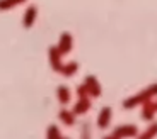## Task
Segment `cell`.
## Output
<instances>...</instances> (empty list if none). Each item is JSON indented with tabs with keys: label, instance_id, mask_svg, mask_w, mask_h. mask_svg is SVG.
I'll list each match as a JSON object with an SVG mask.
<instances>
[{
	"label": "cell",
	"instance_id": "1",
	"mask_svg": "<svg viewBox=\"0 0 157 139\" xmlns=\"http://www.w3.org/2000/svg\"><path fill=\"white\" fill-rule=\"evenodd\" d=\"M155 95H157V83H152V85H149L147 88H144L142 92H138L137 95L126 98V100L123 102V109H133V107H137V105H142L144 102L154 98Z\"/></svg>",
	"mask_w": 157,
	"mask_h": 139
},
{
	"label": "cell",
	"instance_id": "2",
	"mask_svg": "<svg viewBox=\"0 0 157 139\" xmlns=\"http://www.w3.org/2000/svg\"><path fill=\"white\" fill-rule=\"evenodd\" d=\"M138 136V129L133 124H125V126H120L116 127L113 132L109 134V137H135Z\"/></svg>",
	"mask_w": 157,
	"mask_h": 139
},
{
	"label": "cell",
	"instance_id": "3",
	"mask_svg": "<svg viewBox=\"0 0 157 139\" xmlns=\"http://www.w3.org/2000/svg\"><path fill=\"white\" fill-rule=\"evenodd\" d=\"M62 56H63V54L60 53V49H58L56 46H51L50 49H48V59H50V66H51V70H53V71H56V73H60V71H62V66H63Z\"/></svg>",
	"mask_w": 157,
	"mask_h": 139
},
{
	"label": "cell",
	"instance_id": "4",
	"mask_svg": "<svg viewBox=\"0 0 157 139\" xmlns=\"http://www.w3.org/2000/svg\"><path fill=\"white\" fill-rule=\"evenodd\" d=\"M84 83H86L87 90H89V95L90 97H101L102 90H101V83L98 81V78L92 77V75H87L86 80H84Z\"/></svg>",
	"mask_w": 157,
	"mask_h": 139
},
{
	"label": "cell",
	"instance_id": "5",
	"mask_svg": "<svg viewBox=\"0 0 157 139\" xmlns=\"http://www.w3.org/2000/svg\"><path fill=\"white\" fill-rule=\"evenodd\" d=\"M72 46H74L72 34H70V32H63V34L60 36V39H58V44H56V48L60 49V53H62V54H68V53L72 51Z\"/></svg>",
	"mask_w": 157,
	"mask_h": 139
},
{
	"label": "cell",
	"instance_id": "6",
	"mask_svg": "<svg viewBox=\"0 0 157 139\" xmlns=\"http://www.w3.org/2000/svg\"><path fill=\"white\" fill-rule=\"evenodd\" d=\"M155 112H157V109H155V102H154L152 98L142 104V114H140V116H142V119H144V120L150 122V120L154 119V116H155Z\"/></svg>",
	"mask_w": 157,
	"mask_h": 139
},
{
	"label": "cell",
	"instance_id": "7",
	"mask_svg": "<svg viewBox=\"0 0 157 139\" xmlns=\"http://www.w3.org/2000/svg\"><path fill=\"white\" fill-rule=\"evenodd\" d=\"M36 17H38V7H36V5H29V7L26 9V12H24V17H22V26L26 27V29L33 27V24H34Z\"/></svg>",
	"mask_w": 157,
	"mask_h": 139
},
{
	"label": "cell",
	"instance_id": "8",
	"mask_svg": "<svg viewBox=\"0 0 157 139\" xmlns=\"http://www.w3.org/2000/svg\"><path fill=\"white\" fill-rule=\"evenodd\" d=\"M111 114H113L111 107H102L101 110H99V114H98V127L99 129H106L108 126H109Z\"/></svg>",
	"mask_w": 157,
	"mask_h": 139
},
{
	"label": "cell",
	"instance_id": "9",
	"mask_svg": "<svg viewBox=\"0 0 157 139\" xmlns=\"http://www.w3.org/2000/svg\"><path fill=\"white\" fill-rule=\"evenodd\" d=\"M89 109H90V98L89 97H82V98H78V100L75 102L72 112H74L75 116H82V114H86Z\"/></svg>",
	"mask_w": 157,
	"mask_h": 139
},
{
	"label": "cell",
	"instance_id": "10",
	"mask_svg": "<svg viewBox=\"0 0 157 139\" xmlns=\"http://www.w3.org/2000/svg\"><path fill=\"white\" fill-rule=\"evenodd\" d=\"M56 97H58V102L62 105H67L68 102H70V90H68V87L60 85L58 88H56Z\"/></svg>",
	"mask_w": 157,
	"mask_h": 139
},
{
	"label": "cell",
	"instance_id": "11",
	"mask_svg": "<svg viewBox=\"0 0 157 139\" xmlns=\"http://www.w3.org/2000/svg\"><path fill=\"white\" fill-rule=\"evenodd\" d=\"M77 70H78V63L77 61H68L67 65L62 66V71H60V73H62L65 78H70V77H74V75L77 73Z\"/></svg>",
	"mask_w": 157,
	"mask_h": 139
},
{
	"label": "cell",
	"instance_id": "12",
	"mask_svg": "<svg viewBox=\"0 0 157 139\" xmlns=\"http://www.w3.org/2000/svg\"><path fill=\"white\" fill-rule=\"evenodd\" d=\"M58 117L65 126H74L75 124V114L72 110H67V109H62L58 112Z\"/></svg>",
	"mask_w": 157,
	"mask_h": 139
},
{
	"label": "cell",
	"instance_id": "13",
	"mask_svg": "<svg viewBox=\"0 0 157 139\" xmlns=\"http://www.w3.org/2000/svg\"><path fill=\"white\" fill-rule=\"evenodd\" d=\"M24 2H28V0H0V12L10 10V9H14V7H17V5L24 4Z\"/></svg>",
	"mask_w": 157,
	"mask_h": 139
},
{
	"label": "cell",
	"instance_id": "14",
	"mask_svg": "<svg viewBox=\"0 0 157 139\" xmlns=\"http://www.w3.org/2000/svg\"><path fill=\"white\" fill-rule=\"evenodd\" d=\"M46 137L48 139H62V132H60L58 126H55V124H50L46 129Z\"/></svg>",
	"mask_w": 157,
	"mask_h": 139
},
{
	"label": "cell",
	"instance_id": "15",
	"mask_svg": "<svg viewBox=\"0 0 157 139\" xmlns=\"http://www.w3.org/2000/svg\"><path fill=\"white\" fill-rule=\"evenodd\" d=\"M138 136H140V137H144V139L155 137V136H157V122H152V120H150V126L147 127V131L142 132V134H138Z\"/></svg>",
	"mask_w": 157,
	"mask_h": 139
},
{
	"label": "cell",
	"instance_id": "16",
	"mask_svg": "<svg viewBox=\"0 0 157 139\" xmlns=\"http://www.w3.org/2000/svg\"><path fill=\"white\" fill-rule=\"evenodd\" d=\"M77 97L78 98H82V97H90L89 95V90H87L86 83H80V85L77 87Z\"/></svg>",
	"mask_w": 157,
	"mask_h": 139
},
{
	"label": "cell",
	"instance_id": "17",
	"mask_svg": "<svg viewBox=\"0 0 157 139\" xmlns=\"http://www.w3.org/2000/svg\"><path fill=\"white\" fill-rule=\"evenodd\" d=\"M82 129H84V131H82V134H80V136H82V137H89V136H90L89 124H84V126H82Z\"/></svg>",
	"mask_w": 157,
	"mask_h": 139
},
{
	"label": "cell",
	"instance_id": "18",
	"mask_svg": "<svg viewBox=\"0 0 157 139\" xmlns=\"http://www.w3.org/2000/svg\"><path fill=\"white\" fill-rule=\"evenodd\" d=\"M155 109H157V100H155Z\"/></svg>",
	"mask_w": 157,
	"mask_h": 139
}]
</instances>
